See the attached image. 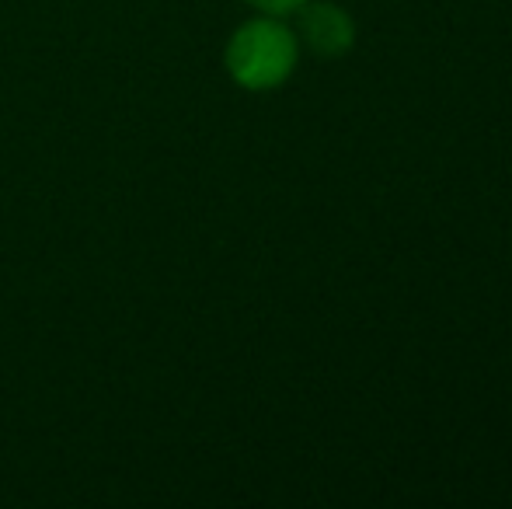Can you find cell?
<instances>
[{"label":"cell","mask_w":512,"mask_h":509,"mask_svg":"<svg viewBox=\"0 0 512 509\" xmlns=\"http://www.w3.org/2000/svg\"><path fill=\"white\" fill-rule=\"evenodd\" d=\"M297 35L276 18H255L227 42V70L241 88L272 91L297 70Z\"/></svg>","instance_id":"1"},{"label":"cell","mask_w":512,"mask_h":509,"mask_svg":"<svg viewBox=\"0 0 512 509\" xmlns=\"http://www.w3.org/2000/svg\"><path fill=\"white\" fill-rule=\"evenodd\" d=\"M300 35L317 56H342L356 42V21L338 4H304L300 7Z\"/></svg>","instance_id":"2"},{"label":"cell","mask_w":512,"mask_h":509,"mask_svg":"<svg viewBox=\"0 0 512 509\" xmlns=\"http://www.w3.org/2000/svg\"><path fill=\"white\" fill-rule=\"evenodd\" d=\"M251 7H258V11L272 14V18H279V14H293L300 11V7L307 4V0H248Z\"/></svg>","instance_id":"3"}]
</instances>
